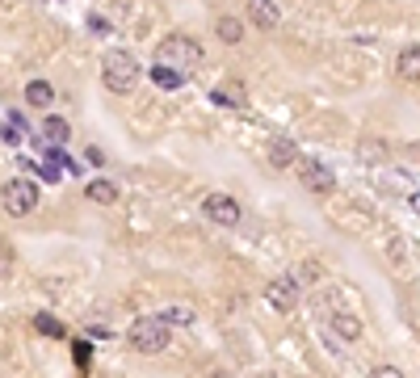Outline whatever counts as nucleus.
Here are the masks:
<instances>
[{"label":"nucleus","mask_w":420,"mask_h":378,"mask_svg":"<svg viewBox=\"0 0 420 378\" xmlns=\"http://www.w3.org/2000/svg\"><path fill=\"white\" fill-rule=\"evenodd\" d=\"M101 85L109 93H131L139 85V59L131 50H105V59H101Z\"/></svg>","instance_id":"nucleus-1"},{"label":"nucleus","mask_w":420,"mask_h":378,"mask_svg":"<svg viewBox=\"0 0 420 378\" xmlns=\"http://www.w3.org/2000/svg\"><path fill=\"white\" fill-rule=\"evenodd\" d=\"M126 340H131L135 353L151 357V353H164V349H168L173 332H168V324H164L160 315H143V320H135V324L126 328Z\"/></svg>","instance_id":"nucleus-2"},{"label":"nucleus","mask_w":420,"mask_h":378,"mask_svg":"<svg viewBox=\"0 0 420 378\" xmlns=\"http://www.w3.org/2000/svg\"><path fill=\"white\" fill-rule=\"evenodd\" d=\"M156 63H168V68L193 76V68L202 63V47H198L193 38H185V34H168V38H160V47H156Z\"/></svg>","instance_id":"nucleus-3"},{"label":"nucleus","mask_w":420,"mask_h":378,"mask_svg":"<svg viewBox=\"0 0 420 378\" xmlns=\"http://www.w3.org/2000/svg\"><path fill=\"white\" fill-rule=\"evenodd\" d=\"M0 202H4L9 215L26 219V215L38 210V185L30 177H13V181H4V189H0Z\"/></svg>","instance_id":"nucleus-4"},{"label":"nucleus","mask_w":420,"mask_h":378,"mask_svg":"<svg viewBox=\"0 0 420 378\" xmlns=\"http://www.w3.org/2000/svg\"><path fill=\"white\" fill-rule=\"evenodd\" d=\"M202 215H206L210 223H219V227H235V223L244 219V210H239V202H235L232 193H206Z\"/></svg>","instance_id":"nucleus-5"},{"label":"nucleus","mask_w":420,"mask_h":378,"mask_svg":"<svg viewBox=\"0 0 420 378\" xmlns=\"http://www.w3.org/2000/svg\"><path fill=\"white\" fill-rule=\"evenodd\" d=\"M294 168H298V181H303L307 193H332V189H336L332 168L320 164V160H294Z\"/></svg>","instance_id":"nucleus-6"},{"label":"nucleus","mask_w":420,"mask_h":378,"mask_svg":"<svg viewBox=\"0 0 420 378\" xmlns=\"http://www.w3.org/2000/svg\"><path fill=\"white\" fill-rule=\"evenodd\" d=\"M265 298H269L274 311H294L298 307V282L294 278H274L265 286Z\"/></svg>","instance_id":"nucleus-7"},{"label":"nucleus","mask_w":420,"mask_h":378,"mask_svg":"<svg viewBox=\"0 0 420 378\" xmlns=\"http://www.w3.org/2000/svg\"><path fill=\"white\" fill-rule=\"evenodd\" d=\"M395 76L408 80V85H420V47H404L399 59H395Z\"/></svg>","instance_id":"nucleus-8"},{"label":"nucleus","mask_w":420,"mask_h":378,"mask_svg":"<svg viewBox=\"0 0 420 378\" xmlns=\"http://www.w3.org/2000/svg\"><path fill=\"white\" fill-rule=\"evenodd\" d=\"M210 101L223 105V109H244V105H248V93H244L239 85H215V89H210Z\"/></svg>","instance_id":"nucleus-9"},{"label":"nucleus","mask_w":420,"mask_h":378,"mask_svg":"<svg viewBox=\"0 0 420 378\" xmlns=\"http://www.w3.org/2000/svg\"><path fill=\"white\" fill-rule=\"evenodd\" d=\"M332 332H336L340 340H357V336H362V320H357L353 311H332Z\"/></svg>","instance_id":"nucleus-10"},{"label":"nucleus","mask_w":420,"mask_h":378,"mask_svg":"<svg viewBox=\"0 0 420 378\" xmlns=\"http://www.w3.org/2000/svg\"><path fill=\"white\" fill-rule=\"evenodd\" d=\"M294 160H298L294 139H274V143H269V164H274V168H290Z\"/></svg>","instance_id":"nucleus-11"},{"label":"nucleus","mask_w":420,"mask_h":378,"mask_svg":"<svg viewBox=\"0 0 420 378\" xmlns=\"http://www.w3.org/2000/svg\"><path fill=\"white\" fill-rule=\"evenodd\" d=\"M248 4H252V26L278 30V4H274V0H248Z\"/></svg>","instance_id":"nucleus-12"},{"label":"nucleus","mask_w":420,"mask_h":378,"mask_svg":"<svg viewBox=\"0 0 420 378\" xmlns=\"http://www.w3.org/2000/svg\"><path fill=\"white\" fill-rule=\"evenodd\" d=\"M26 105L50 109V105H55V89H50L47 80H30V85H26Z\"/></svg>","instance_id":"nucleus-13"},{"label":"nucleus","mask_w":420,"mask_h":378,"mask_svg":"<svg viewBox=\"0 0 420 378\" xmlns=\"http://www.w3.org/2000/svg\"><path fill=\"white\" fill-rule=\"evenodd\" d=\"M85 198L97 202V206H114V202H118V185H109V181H89V185H85Z\"/></svg>","instance_id":"nucleus-14"},{"label":"nucleus","mask_w":420,"mask_h":378,"mask_svg":"<svg viewBox=\"0 0 420 378\" xmlns=\"http://www.w3.org/2000/svg\"><path fill=\"white\" fill-rule=\"evenodd\" d=\"M151 80H156L160 89H181L189 76L185 72H177V68H168V63H156V68H151Z\"/></svg>","instance_id":"nucleus-15"},{"label":"nucleus","mask_w":420,"mask_h":378,"mask_svg":"<svg viewBox=\"0 0 420 378\" xmlns=\"http://www.w3.org/2000/svg\"><path fill=\"white\" fill-rule=\"evenodd\" d=\"M215 30H219V38H223L227 47L244 43V21H239V17H219V21H215Z\"/></svg>","instance_id":"nucleus-16"},{"label":"nucleus","mask_w":420,"mask_h":378,"mask_svg":"<svg viewBox=\"0 0 420 378\" xmlns=\"http://www.w3.org/2000/svg\"><path fill=\"white\" fill-rule=\"evenodd\" d=\"M43 135H47L50 143H59V147H63V143H68V135H72V126H68L59 114H47V118H43Z\"/></svg>","instance_id":"nucleus-17"},{"label":"nucleus","mask_w":420,"mask_h":378,"mask_svg":"<svg viewBox=\"0 0 420 378\" xmlns=\"http://www.w3.org/2000/svg\"><path fill=\"white\" fill-rule=\"evenodd\" d=\"M160 320H164L168 328H189V324H193V307H164Z\"/></svg>","instance_id":"nucleus-18"},{"label":"nucleus","mask_w":420,"mask_h":378,"mask_svg":"<svg viewBox=\"0 0 420 378\" xmlns=\"http://www.w3.org/2000/svg\"><path fill=\"white\" fill-rule=\"evenodd\" d=\"M21 135H26V122H21V118L13 114V118H9V126H0V143L17 147V143H21Z\"/></svg>","instance_id":"nucleus-19"},{"label":"nucleus","mask_w":420,"mask_h":378,"mask_svg":"<svg viewBox=\"0 0 420 378\" xmlns=\"http://www.w3.org/2000/svg\"><path fill=\"white\" fill-rule=\"evenodd\" d=\"M34 328L43 332V336H55V340L63 336V324H59V320H50V315H34Z\"/></svg>","instance_id":"nucleus-20"},{"label":"nucleus","mask_w":420,"mask_h":378,"mask_svg":"<svg viewBox=\"0 0 420 378\" xmlns=\"http://www.w3.org/2000/svg\"><path fill=\"white\" fill-rule=\"evenodd\" d=\"M72 353H76V362H80V366H89V357H93V349H89V345H76Z\"/></svg>","instance_id":"nucleus-21"},{"label":"nucleus","mask_w":420,"mask_h":378,"mask_svg":"<svg viewBox=\"0 0 420 378\" xmlns=\"http://www.w3.org/2000/svg\"><path fill=\"white\" fill-rule=\"evenodd\" d=\"M9 269H13V256H9V252H0V278H9Z\"/></svg>","instance_id":"nucleus-22"},{"label":"nucleus","mask_w":420,"mask_h":378,"mask_svg":"<svg viewBox=\"0 0 420 378\" xmlns=\"http://www.w3.org/2000/svg\"><path fill=\"white\" fill-rule=\"evenodd\" d=\"M374 374H378V378H399V370H395V366H378Z\"/></svg>","instance_id":"nucleus-23"},{"label":"nucleus","mask_w":420,"mask_h":378,"mask_svg":"<svg viewBox=\"0 0 420 378\" xmlns=\"http://www.w3.org/2000/svg\"><path fill=\"white\" fill-rule=\"evenodd\" d=\"M412 210L420 215V193H412Z\"/></svg>","instance_id":"nucleus-24"},{"label":"nucleus","mask_w":420,"mask_h":378,"mask_svg":"<svg viewBox=\"0 0 420 378\" xmlns=\"http://www.w3.org/2000/svg\"><path fill=\"white\" fill-rule=\"evenodd\" d=\"M0 9H4V0H0Z\"/></svg>","instance_id":"nucleus-25"}]
</instances>
